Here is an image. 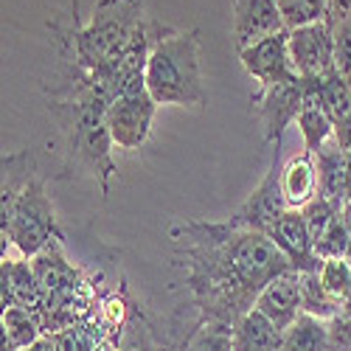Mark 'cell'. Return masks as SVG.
Returning <instances> with one entry per match:
<instances>
[{
	"label": "cell",
	"instance_id": "1",
	"mask_svg": "<svg viewBox=\"0 0 351 351\" xmlns=\"http://www.w3.org/2000/svg\"><path fill=\"white\" fill-rule=\"evenodd\" d=\"M174 265L186 270L183 287L197 317L237 326L256 306L261 289L292 270L267 233L233 219H174L166 228Z\"/></svg>",
	"mask_w": 351,
	"mask_h": 351
},
{
	"label": "cell",
	"instance_id": "2",
	"mask_svg": "<svg viewBox=\"0 0 351 351\" xmlns=\"http://www.w3.org/2000/svg\"><path fill=\"white\" fill-rule=\"evenodd\" d=\"M56 65L51 79L43 84L45 107L65 138V166L60 178L68 180L84 171L99 183L101 194H110V183L119 174L112 160V135L107 127V110L119 96L115 82L104 73L84 71L76 56L53 43Z\"/></svg>",
	"mask_w": 351,
	"mask_h": 351
},
{
	"label": "cell",
	"instance_id": "3",
	"mask_svg": "<svg viewBox=\"0 0 351 351\" xmlns=\"http://www.w3.org/2000/svg\"><path fill=\"white\" fill-rule=\"evenodd\" d=\"M143 25V0H99L93 9V20L87 25L79 23L73 3L71 14L56 12L48 20V32L53 43L65 45L76 56V62L84 71L104 73L115 82V71ZM115 90H119V84H115Z\"/></svg>",
	"mask_w": 351,
	"mask_h": 351
},
{
	"label": "cell",
	"instance_id": "4",
	"mask_svg": "<svg viewBox=\"0 0 351 351\" xmlns=\"http://www.w3.org/2000/svg\"><path fill=\"white\" fill-rule=\"evenodd\" d=\"M146 90L158 107H206V79H202V48L199 32H171L160 37L146 62Z\"/></svg>",
	"mask_w": 351,
	"mask_h": 351
},
{
	"label": "cell",
	"instance_id": "5",
	"mask_svg": "<svg viewBox=\"0 0 351 351\" xmlns=\"http://www.w3.org/2000/svg\"><path fill=\"white\" fill-rule=\"evenodd\" d=\"M62 230L56 225V211L48 194L45 178H37L28 183L23 197L17 199L14 214L6 228H0V239H3V256L9 247L17 250L20 258H34L43 253L53 239H60Z\"/></svg>",
	"mask_w": 351,
	"mask_h": 351
},
{
	"label": "cell",
	"instance_id": "6",
	"mask_svg": "<svg viewBox=\"0 0 351 351\" xmlns=\"http://www.w3.org/2000/svg\"><path fill=\"white\" fill-rule=\"evenodd\" d=\"M304 99H306L304 76L298 82H289V84L258 87V90L250 96V110L261 124V138H265V143L276 146V152L281 149L287 127L292 121H298Z\"/></svg>",
	"mask_w": 351,
	"mask_h": 351
},
{
	"label": "cell",
	"instance_id": "7",
	"mask_svg": "<svg viewBox=\"0 0 351 351\" xmlns=\"http://www.w3.org/2000/svg\"><path fill=\"white\" fill-rule=\"evenodd\" d=\"M155 112H158V101L149 96V90L119 93L107 110V127H110L112 143L127 152L141 149L149 141Z\"/></svg>",
	"mask_w": 351,
	"mask_h": 351
},
{
	"label": "cell",
	"instance_id": "8",
	"mask_svg": "<svg viewBox=\"0 0 351 351\" xmlns=\"http://www.w3.org/2000/svg\"><path fill=\"white\" fill-rule=\"evenodd\" d=\"M239 62L258 82V87L289 84L301 79L289 60V32H278L273 37H265L253 43L250 48L239 51Z\"/></svg>",
	"mask_w": 351,
	"mask_h": 351
},
{
	"label": "cell",
	"instance_id": "9",
	"mask_svg": "<svg viewBox=\"0 0 351 351\" xmlns=\"http://www.w3.org/2000/svg\"><path fill=\"white\" fill-rule=\"evenodd\" d=\"M289 60L298 76L315 79L335 68V32L326 20H317L289 32Z\"/></svg>",
	"mask_w": 351,
	"mask_h": 351
},
{
	"label": "cell",
	"instance_id": "10",
	"mask_svg": "<svg viewBox=\"0 0 351 351\" xmlns=\"http://www.w3.org/2000/svg\"><path fill=\"white\" fill-rule=\"evenodd\" d=\"M281 166L284 163L276 155V160L270 163L267 174L261 178L256 191L242 202V208L230 217L233 222L242 228H250V230H258V233H270V228L278 222V217L289 208L284 199V191H281Z\"/></svg>",
	"mask_w": 351,
	"mask_h": 351
},
{
	"label": "cell",
	"instance_id": "11",
	"mask_svg": "<svg viewBox=\"0 0 351 351\" xmlns=\"http://www.w3.org/2000/svg\"><path fill=\"white\" fill-rule=\"evenodd\" d=\"M160 351H233V326L219 320H202L183 312L174 317V329L160 332Z\"/></svg>",
	"mask_w": 351,
	"mask_h": 351
},
{
	"label": "cell",
	"instance_id": "12",
	"mask_svg": "<svg viewBox=\"0 0 351 351\" xmlns=\"http://www.w3.org/2000/svg\"><path fill=\"white\" fill-rule=\"evenodd\" d=\"M267 237L289 258L292 270H298V273H317L320 265H324V261L315 256V242H312V233L306 228V219H304L301 208H287L278 217V222L270 228Z\"/></svg>",
	"mask_w": 351,
	"mask_h": 351
},
{
	"label": "cell",
	"instance_id": "13",
	"mask_svg": "<svg viewBox=\"0 0 351 351\" xmlns=\"http://www.w3.org/2000/svg\"><path fill=\"white\" fill-rule=\"evenodd\" d=\"M287 32L276 0H233V43L237 51Z\"/></svg>",
	"mask_w": 351,
	"mask_h": 351
},
{
	"label": "cell",
	"instance_id": "14",
	"mask_svg": "<svg viewBox=\"0 0 351 351\" xmlns=\"http://www.w3.org/2000/svg\"><path fill=\"white\" fill-rule=\"evenodd\" d=\"M0 284H3V309L9 306H25L34 315H40L48 304V292L40 284L32 261L28 258H3L0 267Z\"/></svg>",
	"mask_w": 351,
	"mask_h": 351
},
{
	"label": "cell",
	"instance_id": "15",
	"mask_svg": "<svg viewBox=\"0 0 351 351\" xmlns=\"http://www.w3.org/2000/svg\"><path fill=\"white\" fill-rule=\"evenodd\" d=\"M261 315H267L278 329H289L301 315V273L298 270H287L276 276L256 301Z\"/></svg>",
	"mask_w": 351,
	"mask_h": 351
},
{
	"label": "cell",
	"instance_id": "16",
	"mask_svg": "<svg viewBox=\"0 0 351 351\" xmlns=\"http://www.w3.org/2000/svg\"><path fill=\"white\" fill-rule=\"evenodd\" d=\"M37 155L34 149H17L0 158V228H6L17 199L37 178Z\"/></svg>",
	"mask_w": 351,
	"mask_h": 351
},
{
	"label": "cell",
	"instance_id": "17",
	"mask_svg": "<svg viewBox=\"0 0 351 351\" xmlns=\"http://www.w3.org/2000/svg\"><path fill=\"white\" fill-rule=\"evenodd\" d=\"M281 191L289 208H304L309 199L317 197V169L312 152L304 149L281 166Z\"/></svg>",
	"mask_w": 351,
	"mask_h": 351
},
{
	"label": "cell",
	"instance_id": "18",
	"mask_svg": "<svg viewBox=\"0 0 351 351\" xmlns=\"http://www.w3.org/2000/svg\"><path fill=\"white\" fill-rule=\"evenodd\" d=\"M346 166H348V152L337 143V138L326 141L315 152L317 194L340 202V206H346Z\"/></svg>",
	"mask_w": 351,
	"mask_h": 351
},
{
	"label": "cell",
	"instance_id": "19",
	"mask_svg": "<svg viewBox=\"0 0 351 351\" xmlns=\"http://www.w3.org/2000/svg\"><path fill=\"white\" fill-rule=\"evenodd\" d=\"M284 329H278L267 315L250 309L233 326V351H281Z\"/></svg>",
	"mask_w": 351,
	"mask_h": 351
},
{
	"label": "cell",
	"instance_id": "20",
	"mask_svg": "<svg viewBox=\"0 0 351 351\" xmlns=\"http://www.w3.org/2000/svg\"><path fill=\"white\" fill-rule=\"evenodd\" d=\"M304 84H306V99H304V107L298 112V130H301V138H304V149L315 155L326 141L335 138V124H332L329 112L324 110V104H320V99L315 93V82L304 79Z\"/></svg>",
	"mask_w": 351,
	"mask_h": 351
},
{
	"label": "cell",
	"instance_id": "21",
	"mask_svg": "<svg viewBox=\"0 0 351 351\" xmlns=\"http://www.w3.org/2000/svg\"><path fill=\"white\" fill-rule=\"evenodd\" d=\"M3 351H25L43 337V326L32 309L25 306H9L3 309Z\"/></svg>",
	"mask_w": 351,
	"mask_h": 351
},
{
	"label": "cell",
	"instance_id": "22",
	"mask_svg": "<svg viewBox=\"0 0 351 351\" xmlns=\"http://www.w3.org/2000/svg\"><path fill=\"white\" fill-rule=\"evenodd\" d=\"M281 351H329L326 320L301 312L295 324H292L289 329H284Z\"/></svg>",
	"mask_w": 351,
	"mask_h": 351
},
{
	"label": "cell",
	"instance_id": "23",
	"mask_svg": "<svg viewBox=\"0 0 351 351\" xmlns=\"http://www.w3.org/2000/svg\"><path fill=\"white\" fill-rule=\"evenodd\" d=\"M160 329H155V324L149 317H146V312L132 304L130 309V317L124 324V332L119 337V348L115 351H160Z\"/></svg>",
	"mask_w": 351,
	"mask_h": 351
},
{
	"label": "cell",
	"instance_id": "24",
	"mask_svg": "<svg viewBox=\"0 0 351 351\" xmlns=\"http://www.w3.org/2000/svg\"><path fill=\"white\" fill-rule=\"evenodd\" d=\"M301 312L320 317V320H332L335 315L343 312V301L335 298L332 292L320 284L317 273H301Z\"/></svg>",
	"mask_w": 351,
	"mask_h": 351
},
{
	"label": "cell",
	"instance_id": "25",
	"mask_svg": "<svg viewBox=\"0 0 351 351\" xmlns=\"http://www.w3.org/2000/svg\"><path fill=\"white\" fill-rule=\"evenodd\" d=\"M276 3H278L287 32L317 23V20H326V9H329V0H276Z\"/></svg>",
	"mask_w": 351,
	"mask_h": 351
},
{
	"label": "cell",
	"instance_id": "26",
	"mask_svg": "<svg viewBox=\"0 0 351 351\" xmlns=\"http://www.w3.org/2000/svg\"><path fill=\"white\" fill-rule=\"evenodd\" d=\"M348 247H351V228H348V222H346V217L340 211L332 219V225L324 230V237L315 242V256L320 261H326V258H346Z\"/></svg>",
	"mask_w": 351,
	"mask_h": 351
},
{
	"label": "cell",
	"instance_id": "27",
	"mask_svg": "<svg viewBox=\"0 0 351 351\" xmlns=\"http://www.w3.org/2000/svg\"><path fill=\"white\" fill-rule=\"evenodd\" d=\"M340 211H343L340 202H335V199H329V197H324V194H317L315 199L306 202V206L301 208V214H304L306 228H309V233H312V242H317L320 237H324V230L332 225V219H335Z\"/></svg>",
	"mask_w": 351,
	"mask_h": 351
},
{
	"label": "cell",
	"instance_id": "28",
	"mask_svg": "<svg viewBox=\"0 0 351 351\" xmlns=\"http://www.w3.org/2000/svg\"><path fill=\"white\" fill-rule=\"evenodd\" d=\"M317 278L335 298H340L346 304V298L351 295V267L346 258H326L317 270Z\"/></svg>",
	"mask_w": 351,
	"mask_h": 351
},
{
	"label": "cell",
	"instance_id": "29",
	"mask_svg": "<svg viewBox=\"0 0 351 351\" xmlns=\"http://www.w3.org/2000/svg\"><path fill=\"white\" fill-rule=\"evenodd\" d=\"M335 32V71L351 84V20L332 25Z\"/></svg>",
	"mask_w": 351,
	"mask_h": 351
},
{
	"label": "cell",
	"instance_id": "30",
	"mask_svg": "<svg viewBox=\"0 0 351 351\" xmlns=\"http://www.w3.org/2000/svg\"><path fill=\"white\" fill-rule=\"evenodd\" d=\"M329 351H351V315L343 309L332 320H326Z\"/></svg>",
	"mask_w": 351,
	"mask_h": 351
},
{
	"label": "cell",
	"instance_id": "31",
	"mask_svg": "<svg viewBox=\"0 0 351 351\" xmlns=\"http://www.w3.org/2000/svg\"><path fill=\"white\" fill-rule=\"evenodd\" d=\"M343 20H351V0H329V9H326V23L337 25Z\"/></svg>",
	"mask_w": 351,
	"mask_h": 351
},
{
	"label": "cell",
	"instance_id": "32",
	"mask_svg": "<svg viewBox=\"0 0 351 351\" xmlns=\"http://www.w3.org/2000/svg\"><path fill=\"white\" fill-rule=\"evenodd\" d=\"M25 351H60V343H56L53 335H43L32 348H25Z\"/></svg>",
	"mask_w": 351,
	"mask_h": 351
},
{
	"label": "cell",
	"instance_id": "33",
	"mask_svg": "<svg viewBox=\"0 0 351 351\" xmlns=\"http://www.w3.org/2000/svg\"><path fill=\"white\" fill-rule=\"evenodd\" d=\"M343 217H346V222L351 228V202H346V206H343Z\"/></svg>",
	"mask_w": 351,
	"mask_h": 351
},
{
	"label": "cell",
	"instance_id": "34",
	"mask_svg": "<svg viewBox=\"0 0 351 351\" xmlns=\"http://www.w3.org/2000/svg\"><path fill=\"white\" fill-rule=\"evenodd\" d=\"M343 309H346V312H348V315H351V295H348V298H346V304H343Z\"/></svg>",
	"mask_w": 351,
	"mask_h": 351
},
{
	"label": "cell",
	"instance_id": "35",
	"mask_svg": "<svg viewBox=\"0 0 351 351\" xmlns=\"http://www.w3.org/2000/svg\"><path fill=\"white\" fill-rule=\"evenodd\" d=\"M346 261H348V267H351V247H348V253H346Z\"/></svg>",
	"mask_w": 351,
	"mask_h": 351
}]
</instances>
